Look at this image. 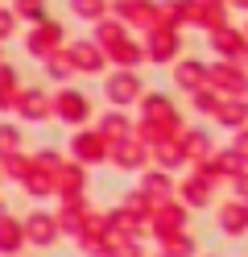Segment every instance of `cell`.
Returning a JSON list of instances; mask_svg holds the SVG:
<instances>
[{"mask_svg":"<svg viewBox=\"0 0 248 257\" xmlns=\"http://www.w3.org/2000/svg\"><path fill=\"white\" fill-rule=\"evenodd\" d=\"M219 46H223V50H240V38H231V34H223V38H219Z\"/></svg>","mask_w":248,"mask_h":257,"instance_id":"obj_1","label":"cell"},{"mask_svg":"<svg viewBox=\"0 0 248 257\" xmlns=\"http://www.w3.org/2000/svg\"><path fill=\"white\" fill-rule=\"evenodd\" d=\"M236 5H244V9H248V0H236Z\"/></svg>","mask_w":248,"mask_h":257,"instance_id":"obj_2","label":"cell"}]
</instances>
